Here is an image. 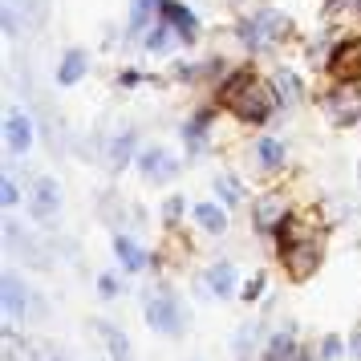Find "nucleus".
Segmentation results:
<instances>
[{
  "label": "nucleus",
  "instance_id": "obj_27",
  "mask_svg": "<svg viewBox=\"0 0 361 361\" xmlns=\"http://www.w3.org/2000/svg\"><path fill=\"white\" fill-rule=\"evenodd\" d=\"M0 199H4V207H17V183H13V175H0Z\"/></svg>",
  "mask_w": 361,
  "mask_h": 361
},
{
  "label": "nucleus",
  "instance_id": "obj_28",
  "mask_svg": "<svg viewBox=\"0 0 361 361\" xmlns=\"http://www.w3.org/2000/svg\"><path fill=\"white\" fill-rule=\"evenodd\" d=\"M260 293H264V272H256V276L244 284V300H256Z\"/></svg>",
  "mask_w": 361,
  "mask_h": 361
},
{
  "label": "nucleus",
  "instance_id": "obj_8",
  "mask_svg": "<svg viewBox=\"0 0 361 361\" xmlns=\"http://www.w3.org/2000/svg\"><path fill=\"white\" fill-rule=\"evenodd\" d=\"M4 142H8L13 154H25L33 147V118L25 110H8V118H4Z\"/></svg>",
  "mask_w": 361,
  "mask_h": 361
},
{
  "label": "nucleus",
  "instance_id": "obj_14",
  "mask_svg": "<svg viewBox=\"0 0 361 361\" xmlns=\"http://www.w3.org/2000/svg\"><path fill=\"white\" fill-rule=\"evenodd\" d=\"M85 66H90V57H85L82 49H69L66 57H61V66H57V82H61V85H73V82H82Z\"/></svg>",
  "mask_w": 361,
  "mask_h": 361
},
{
  "label": "nucleus",
  "instance_id": "obj_25",
  "mask_svg": "<svg viewBox=\"0 0 361 361\" xmlns=\"http://www.w3.org/2000/svg\"><path fill=\"white\" fill-rule=\"evenodd\" d=\"M215 191H219V199H224V203H240V199H244V187H240V183L235 179H215Z\"/></svg>",
  "mask_w": 361,
  "mask_h": 361
},
{
  "label": "nucleus",
  "instance_id": "obj_22",
  "mask_svg": "<svg viewBox=\"0 0 361 361\" xmlns=\"http://www.w3.org/2000/svg\"><path fill=\"white\" fill-rule=\"evenodd\" d=\"M280 219H284V212L276 207V199H264L260 207H256V228L260 231H276Z\"/></svg>",
  "mask_w": 361,
  "mask_h": 361
},
{
  "label": "nucleus",
  "instance_id": "obj_35",
  "mask_svg": "<svg viewBox=\"0 0 361 361\" xmlns=\"http://www.w3.org/2000/svg\"><path fill=\"white\" fill-rule=\"evenodd\" d=\"M353 8H357V13H361V0H353Z\"/></svg>",
  "mask_w": 361,
  "mask_h": 361
},
{
  "label": "nucleus",
  "instance_id": "obj_7",
  "mask_svg": "<svg viewBox=\"0 0 361 361\" xmlns=\"http://www.w3.org/2000/svg\"><path fill=\"white\" fill-rule=\"evenodd\" d=\"M57 207H61V187L53 179H37L33 191H29V212H33V219H53Z\"/></svg>",
  "mask_w": 361,
  "mask_h": 361
},
{
  "label": "nucleus",
  "instance_id": "obj_1",
  "mask_svg": "<svg viewBox=\"0 0 361 361\" xmlns=\"http://www.w3.org/2000/svg\"><path fill=\"white\" fill-rule=\"evenodd\" d=\"M280 260L288 264L293 276H312L317 264H321V247L312 235H293L288 244H280Z\"/></svg>",
  "mask_w": 361,
  "mask_h": 361
},
{
  "label": "nucleus",
  "instance_id": "obj_15",
  "mask_svg": "<svg viewBox=\"0 0 361 361\" xmlns=\"http://www.w3.org/2000/svg\"><path fill=\"white\" fill-rule=\"evenodd\" d=\"M207 284H212L215 296H228L231 288H235V264H228V260L212 264V268H207Z\"/></svg>",
  "mask_w": 361,
  "mask_h": 361
},
{
  "label": "nucleus",
  "instance_id": "obj_10",
  "mask_svg": "<svg viewBox=\"0 0 361 361\" xmlns=\"http://www.w3.org/2000/svg\"><path fill=\"white\" fill-rule=\"evenodd\" d=\"M142 175H147L150 183H163V179H175L179 175V163H175V154L163 147H154L142 154Z\"/></svg>",
  "mask_w": 361,
  "mask_h": 361
},
{
  "label": "nucleus",
  "instance_id": "obj_18",
  "mask_svg": "<svg viewBox=\"0 0 361 361\" xmlns=\"http://www.w3.org/2000/svg\"><path fill=\"white\" fill-rule=\"evenodd\" d=\"M256 159H260V166L276 171V166L284 163V142H280V138H260V142H256Z\"/></svg>",
  "mask_w": 361,
  "mask_h": 361
},
{
  "label": "nucleus",
  "instance_id": "obj_16",
  "mask_svg": "<svg viewBox=\"0 0 361 361\" xmlns=\"http://www.w3.org/2000/svg\"><path fill=\"white\" fill-rule=\"evenodd\" d=\"M276 94H280V106H296V102L305 98V85H300L296 73L280 69V73H276Z\"/></svg>",
  "mask_w": 361,
  "mask_h": 361
},
{
  "label": "nucleus",
  "instance_id": "obj_20",
  "mask_svg": "<svg viewBox=\"0 0 361 361\" xmlns=\"http://www.w3.org/2000/svg\"><path fill=\"white\" fill-rule=\"evenodd\" d=\"M293 349H296L293 329H284V333H276V337L268 341V353H264V361H288V357H293Z\"/></svg>",
  "mask_w": 361,
  "mask_h": 361
},
{
  "label": "nucleus",
  "instance_id": "obj_5",
  "mask_svg": "<svg viewBox=\"0 0 361 361\" xmlns=\"http://www.w3.org/2000/svg\"><path fill=\"white\" fill-rule=\"evenodd\" d=\"M325 114L333 126H353V122H361V94L357 90H333L325 98Z\"/></svg>",
  "mask_w": 361,
  "mask_h": 361
},
{
  "label": "nucleus",
  "instance_id": "obj_30",
  "mask_svg": "<svg viewBox=\"0 0 361 361\" xmlns=\"http://www.w3.org/2000/svg\"><path fill=\"white\" fill-rule=\"evenodd\" d=\"M183 215V199H166V219H171V224H175V219H179Z\"/></svg>",
  "mask_w": 361,
  "mask_h": 361
},
{
  "label": "nucleus",
  "instance_id": "obj_32",
  "mask_svg": "<svg viewBox=\"0 0 361 361\" xmlns=\"http://www.w3.org/2000/svg\"><path fill=\"white\" fill-rule=\"evenodd\" d=\"M98 284H102V293H106V296H114V293H118V280H114V276H102Z\"/></svg>",
  "mask_w": 361,
  "mask_h": 361
},
{
  "label": "nucleus",
  "instance_id": "obj_24",
  "mask_svg": "<svg viewBox=\"0 0 361 361\" xmlns=\"http://www.w3.org/2000/svg\"><path fill=\"white\" fill-rule=\"evenodd\" d=\"M130 154H134V130H122L114 138V166H126Z\"/></svg>",
  "mask_w": 361,
  "mask_h": 361
},
{
  "label": "nucleus",
  "instance_id": "obj_26",
  "mask_svg": "<svg viewBox=\"0 0 361 361\" xmlns=\"http://www.w3.org/2000/svg\"><path fill=\"white\" fill-rule=\"evenodd\" d=\"M150 13H159V0H138L134 13H130V29H142V25L150 20Z\"/></svg>",
  "mask_w": 361,
  "mask_h": 361
},
{
  "label": "nucleus",
  "instance_id": "obj_19",
  "mask_svg": "<svg viewBox=\"0 0 361 361\" xmlns=\"http://www.w3.org/2000/svg\"><path fill=\"white\" fill-rule=\"evenodd\" d=\"M252 82H256V73H252V69H235V73H231V82H224V90H219V98H224V102L231 106V102L240 98V94H244V90H247Z\"/></svg>",
  "mask_w": 361,
  "mask_h": 361
},
{
  "label": "nucleus",
  "instance_id": "obj_9",
  "mask_svg": "<svg viewBox=\"0 0 361 361\" xmlns=\"http://www.w3.org/2000/svg\"><path fill=\"white\" fill-rule=\"evenodd\" d=\"M159 20H166V25L183 37V41H195L199 20H195V13H191V8H183L179 0H159Z\"/></svg>",
  "mask_w": 361,
  "mask_h": 361
},
{
  "label": "nucleus",
  "instance_id": "obj_4",
  "mask_svg": "<svg viewBox=\"0 0 361 361\" xmlns=\"http://www.w3.org/2000/svg\"><path fill=\"white\" fill-rule=\"evenodd\" d=\"M280 29H284V17H276V13H256V17H247L240 25V41H244L247 49H264V45L276 41Z\"/></svg>",
  "mask_w": 361,
  "mask_h": 361
},
{
  "label": "nucleus",
  "instance_id": "obj_31",
  "mask_svg": "<svg viewBox=\"0 0 361 361\" xmlns=\"http://www.w3.org/2000/svg\"><path fill=\"white\" fill-rule=\"evenodd\" d=\"M138 82H142V73H138V69H126V73L118 78V85H138Z\"/></svg>",
  "mask_w": 361,
  "mask_h": 361
},
{
  "label": "nucleus",
  "instance_id": "obj_13",
  "mask_svg": "<svg viewBox=\"0 0 361 361\" xmlns=\"http://www.w3.org/2000/svg\"><path fill=\"white\" fill-rule=\"evenodd\" d=\"M114 252H118V260H122L126 272H142L147 268V252L134 244V240H126V235H114Z\"/></svg>",
  "mask_w": 361,
  "mask_h": 361
},
{
  "label": "nucleus",
  "instance_id": "obj_2",
  "mask_svg": "<svg viewBox=\"0 0 361 361\" xmlns=\"http://www.w3.org/2000/svg\"><path fill=\"white\" fill-rule=\"evenodd\" d=\"M147 321L154 333H166V337H179L183 333V312H179V300L171 293H154L147 300Z\"/></svg>",
  "mask_w": 361,
  "mask_h": 361
},
{
  "label": "nucleus",
  "instance_id": "obj_3",
  "mask_svg": "<svg viewBox=\"0 0 361 361\" xmlns=\"http://www.w3.org/2000/svg\"><path fill=\"white\" fill-rule=\"evenodd\" d=\"M272 106H276V98H272V90L260 85V82H252L240 98L231 102L235 118H244V122H264V118L272 114Z\"/></svg>",
  "mask_w": 361,
  "mask_h": 361
},
{
  "label": "nucleus",
  "instance_id": "obj_11",
  "mask_svg": "<svg viewBox=\"0 0 361 361\" xmlns=\"http://www.w3.org/2000/svg\"><path fill=\"white\" fill-rule=\"evenodd\" d=\"M98 337L102 345H106V353H110V361H130V341H126V333L114 325V321H98Z\"/></svg>",
  "mask_w": 361,
  "mask_h": 361
},
{
  "label": "nucleus",
  "instance_id": "obj_21",
  "mask_svg": "<svg viewBox=\"0 0 361 361\" xmlns=\"http://www.w3.org/2000/svg\"><path fill=\"white\" fill-rule=\"evenodd\" d=\"M195 219H199L207 231H224V228H228V215L219 212L215 203H195Z\"/></svg>",
  "mask_w": 361,
  "mask_h": 361
},
{
  "label": "nucleus",
  "instance_id": "obj_6",
  "mask_svg": "<svg viewBox=\"0 0 361 361\" xmlns=\"http://www.w3.org/2000/svg\"><path fill=\"white\" fill-rule=\"evenodd\" d=\"M357 66H361V41L357 37H345L341 45L329 53V73L349 82V78H357Z\"/></svg>",
  "mask_w": 361,
  "mask_h": 361
},
{
  "label": "nucleus",
  "instance_id": "obj_12",
  "mask_svg": "<svg viewBox=\"0 0 361 361\" xmlns=\"http://www.w3.org/2000/svg\"><path fill=\"white\" fill-rule=\"evenodd\" d=\"M0 296H4V312H8V317H20V312H25L29 293H25V284L17 280V272H4V280H0Z\"/></svg>",
  "mask_w": 361,
  "mask_h": 361
},
{
  "label": "nucleus",
  "instance_id": "obj_29",
  "mask_svg": "<svg viewBox=\"0 0 361 361\" xmlns=\"http://www.w3.org/2000/svg\"><path fill=\"white\" fill-rule=\"evenodd\" d=\"M337 353H341V341H337V337H325V341H321V357L333 361Z\"/></svg>",
  "mask_w": 361,
  "mask_h": 361
},
{
  "label": "nucleus",
  "instance_id": "obj_23",
  "mask_svg": "<svg viewBox=\"0 0 361 361\" xmlns=\"http://www.w3.org/2000/svg\"><path fill=\"white\" fill-rule=\"evenodd\" d=\"M171 37H175V29L163 20L159 29H150V33H147V49H150V53H163L166 45H171Z\"/></svg>",
  "mask_w": 361,
  "mask_h": 361
},
{
  "label": "nucleus",
  "instance_id": "obj_34",
  "mask_svg": "<svg viewBox=\"0 0 361 361\" xmlns=\"http://www.w3.org/2000/svg\"><path fill=\"white\" fill-rule=\"evenodd\" d=\"M288 361H312V357L305 353V349H300V345H296V349H293V357H288Z\"/></svg>",
  "mask_w": 361,
  "mask_h": 361
},
{
  "label": "nucleus",
  "instance_id": "obj_17",
  "mask_svg": "<svg viewBox=\"0 0 361 361\" xmlns=\"http://www.w3.org/2000/svg\"><path fill=\"white\" fill-rule=\"evenodd\" d=\"M207 122H212V114H207V110H203L199 118H191V122H187L183 138H187V150H191V154H199V150L207 147Z\"/></svg>",
  "mask_w": 361,
  "mask_h": 361
},
{
  "label": "nucleus",
  "instance_id": "obj_33",
  "mask_svg": "<svg viewBox=\"0 0 361 361\" xmlns=\"http://www.w3.org/2000/svg\"><path fill=\"white\" fill-rule=\"evenodd\" d=\"M349 349H353V357H361V329L353 333V341H349Z\"/></svg>",
  "mask_w": 361,
  "mask_h": 361
}]
</instances>
